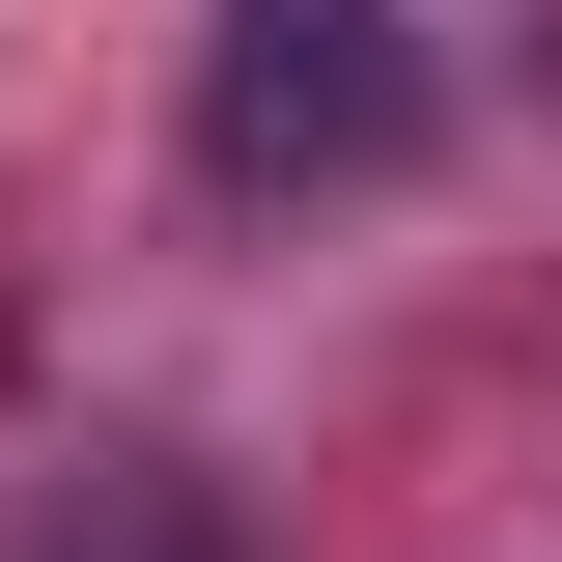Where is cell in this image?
Here are the masks:
<instances>
[{"instance_id": "obj_1", "label": "cell", "mask_w": 562, "mask_h": 562, "mask_svg": "<svg viewBox=\"0 0 562 562\" xmlns=\"http://www.w3.org/2000/svg\"><path fill=\"white\" fill-rule=\"evenodd\" d=\"M422 140V29L394 0H225L198 29V169L225 198H366Z\"/></svg>"}, {"instance_id": "obj_2", "label": "cell", "mask_w": 562, "mask_h": 562, "mask_svg": "<svg viewBox=\"0 0 562 562\" xmlns=\"http://www.w3.org/2000/svg\"><path fill=\"white\" fill-rule=\"evenodd\" d=\"M57 562H225V506L140 450V479H85V506H57Z\"/></svg>"}]
</instances>
